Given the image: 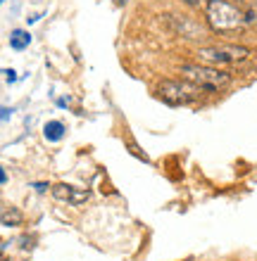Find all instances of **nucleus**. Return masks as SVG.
I'll list each match as a JSON object with an SVG mask.
<instances>
[{"label": "nucleus", "instance_id": "f8f14e48", "mask_svg": "<svg viewBox=\"0 0 257 261\" xmlns=\"http://www.w3.org/2000/svg\"><path fill=\"white\" fill-rule=\"evenodd\" d=\"M3 183H7V173H5V169L0 166V186H3Z\"/></svg>", "mask_w": 257, "mask_h": 261}, {"label": "nucleus", "instance_id": "1a4fd4ad", "mask_svg": "<svg viewBox=\"0 0 257 261\" xmlns=\"http://www.w3.org/2000/svg\"><path fill=\"white\" fill-rule=\"evenodd\" d=\"M29 43H31V36L27 34V31H12V36H10V45H12L14 50H24L29 48Z\"/></svg>", "mask_w": 257, "mask_h": 261}, {"label": "nucleus", "instance_id": "423d86ee", "mask_svg": "<svg viewBox=\"0 0 257 261\" xmlns=\"http://www.w3.org/2000/svg\"><path fill=\"white\" fill-rule=\"evenodd\" d=\"M172 17V24H174V31L183 38H202V29L195 24V21L181 17V14H169Z\"/></svg>", "mask_w": 257, "mask_h": 261}, {"label": "nucleus", "instance_id": "20e7f679", "mask_svg": "<svg viewBox=\"0 0 257 261\" xmlns=\"http://www.w3.org/2000/svg\"><path fill=\"white\" fill-rule=\"evenodd\" d=\"M155 93H157V97H160L162 102L181 107V105L198 102L207 90H202L200 86H195V83L186 81V79H167V81H160Z\"/></svg>", "mask_w": 257, "mask_h": 261}, {"label": "nucleus", "instance_id": "4468645a", "mask_svg": "<svg viewBox=\"0 0 257 261\" xmlns=\"http://www.w3.org/2000/svg\"><path fill=\"white\" fill-rule=\"evenodd\" d=\"M0 3H3V0H0Z\"/></svg>", "mask_w": 257, "mask_h": 261}, {"label": "nucleus", "instance_id": "39448f33", "mask_svg": "<svg viewBox=\"0 0 257 261\" xmlns=\"http://www.w3.org/2000/svg\"><path fill=\"white\" fill-rule=\"evenodd\" d=\"M53 195H55L57 199L69 202V204H74V206L84 204L86 199L90 197L88 190H81V188H74V186H64V183H57V186H53Z\"/></svg>", "mask_w": 257, "mask_h": 261}, {"label": "nucleus", "instance_id": "6e6552de", "mask_svg": "<svg viewBox=\"0 0 257 261\" xmlns=\"http://www.w3.org/2000/svg\"><path fill=\"white\" fill-rule=\"evenodd\" d=\"M21 219H24V216H21L14 206H5V209H0V223H3V226H19Z\"/></svg>", "mask_w": 257, "mask_h": 261}, {"label": "nucleus", "instance_id": "ddd939ff", "mask_svg": "<svg viewBox=\"0 0 257 261\" xmlns=\"http://www.w3.org/2000/svg\"><path fill=\"white\" fill-rule=\"evenodd\" d=\"M236 3H241V5H248V3H252V0H236Z\"/></svg>", "mask_w": 257, "mask_h": 261}, {"label": "nucleus", "instance_id": "7ed1b4c3", "mask_svg": "<svg viewBox=\"0 0 257 261\" xmlns=\"http://www.w3.org/2000/svg\"><path fill=\"white\" fill-rule=\"evenodd\" d=\"M198 57H200L202 64H209V67L224 69V67H236V64H243L252 57V53L243 45H233V43H217V45H205V48L198 50Z\"/></svg>", "mask_w": 257, "mask_h": 261}, {"label": "nucleus", "instance_id": "f257e3e1", "mask_svg": "<svg viewBox=\"0 0 257 261\" xmlns=\"http://www.w3.org/2000/svg\"><path fill=\"white\" fill-rule=\"evenodd\" d=\"M205 19H207V27L217 34H231L245 27L243 7H238L231 0H207Z\"/></svg>", "mask_w": 257, "mask_h": 261}, {"label": "nucleus", "instance_id": "9d476101", "mask_svg": "<svg viewBox=\"0 0 257 261\" xmlns=\"http://www.w3.org/2000/svg\"><path fill=\"white\" fill-rule=\"evenodd\" d=\"M243 17H245V27H257V0L248 3L243 7Z\"/></svg>", "mask_w": 257, "mask_h": 261}, {"label": "nucleus", "instance_id": "f03ea898", "mask_svg": "<svg viewBox=\"0 0 257 261\" xmlns=\"http://www.w3.org/2000/svg\"><path fill=\"white\" fill-rule=\"evenodd\" d=\"M181 74L183 79L195 86H200L202 90L207 93H219V90H226L233 81V76L224 69H217V67H209V64H202V62H188L181 67Z\"/></svg>", "mask_w": 257, "mask_h": 261}, {"label": "nucleus", "instance_id": "9b49d317", "mask_svg": "<svg viewBox=\"0 0 257 261\" xmlns=\"http://www.w3.org/2000/svg\"><path fill=\"white\" fill-rule=\"evenodd\" d=\"M188 7H193V10H200V7L207 5V0H183Z\"/></svg>", "mask_w": 257, "mask_h": 261}, {"label": "nucleus", "instance_id": "0eeeda50", "mask_svg": "<svg viewBox=\"0 0 257 261\" xmlns=\"http://www.w3.org/2000/svg\"><path fill=\"white\" fill-rule=\"evenodd\" d=\"M43 136H45V140H50V143H57V140L64 138V126L60 124V121H48L45 128H43Z\"/></svg>", "mask_w": 257, "mask_h": 261}]
</instances>
